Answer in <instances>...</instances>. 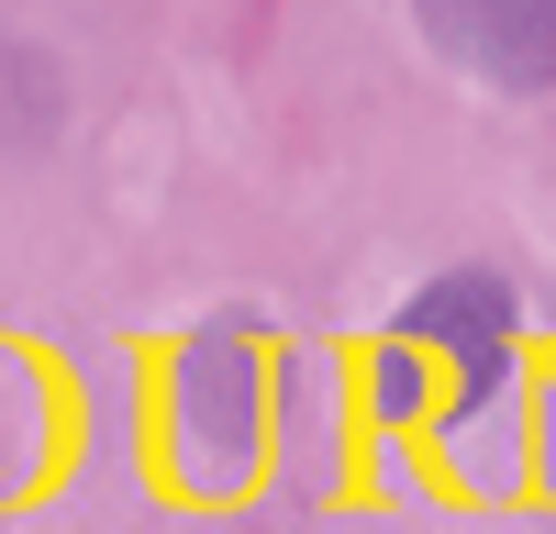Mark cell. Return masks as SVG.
Returning a JSON list of instances; mask_svg holds the SVG:
<instances>
[{"label": "cell", "instance_id": "1", "mask_svg": "<svg viewBox=\"0 0 556 534\" xmlns=\"http://www.w3.org/2000/svg\"><path fill=\"white\" fill-rule=\"evenodd\" d=\"M412 12L490 89H556V0H412Z\"/></svg>", "mask_w": 556, "mask_h": 534}, {"label": "cell", "instance_id": "3", "mask_svg": "<svg viewBox=\"0 0 556 534\" xmlns=\"http://www.w3.org/2000/svg\"><path fill=\"white\" fill-rule=\"evenodd\" d=\"M412 334H424V345H456V356L490 379V368H501V290H490V279H445V290L412 301Z\"/></svg>", "mask_w": 556, "mask_h": 534}, {"label": "cell", "instance_id": "2", "mask_svg": "<svg viewBox=\"0 0 556 534\" xmlns=\"http://www.w3.org/2000/svg\"><path fill=\"white\" fill-rule=\"evenodd\" d=\"M201 445V479H235L245 445H256V368L235 334L190 345V368H178V457Z\"/></svg>", "mask_w": 556, "mask_h": 534}]
</instances>
